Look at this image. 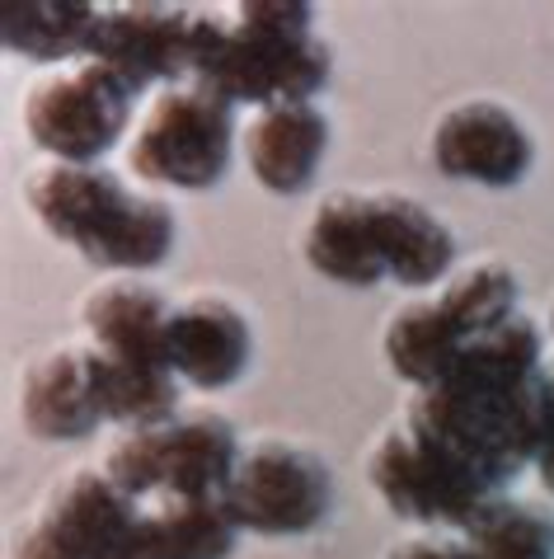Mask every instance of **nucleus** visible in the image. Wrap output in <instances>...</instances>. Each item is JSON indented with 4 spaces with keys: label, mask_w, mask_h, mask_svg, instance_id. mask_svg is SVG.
<instances>
[{
    "label": "nucleus",
    "mask_w": 554,
    "mask_h": 559,
    "mask_svg": "<svg viewBox=\"0 0 554 559\" xmlns=\"http://www.w3.org/2000/svg\"><path fill=\"white\" fill-rule=\"evenodd\" d=\"M250 320L226 297L197 292V297H183L169 310V367H174L179 381L197 385V391L236 385L250 367Z\"/></svg>",
    "instance_id": "11"
},
{
    "label": "nucleus",
    "mask_w": 554,
    "mask_h": 559,
    "mask_svg": "<svg viewBox=\"0 0 554 559\" xmlns=\"http://www.w3.org/2000/svg\"><path fill=\"white\" fill-rule=\"evenodd\" d=\"M99 14L104 10L89 0H5L0 5V38L20 57L71 61L89 52Z\"/></svg>",
    "instance_id": "18"
},
{
    "label": "nucleus",
    "mask_w": 554,
    "mask_h": 559,
    "mask_svg": "<svg viewBox=\"0 0 554 559\" xmlns=\"http://www.w3.org/2000/svg\"><path fill=\"white\" fill-rule=\"evenodd\" d=\"M366 212H372V230H376V250H381V263H386V277H395V283H405V287H427L451 273L456 236L419 198L381 189V193H366Z\"/></svg>",
    "instance_id": "15"
},
{
    "label": "nucleus",
    "mask_w": 554,
    "mask_h": 559,
    "mask_svg": "<svg viewBox=\"0 0 554 559\" xmlns=\"http://www.w3.org/2000/svg\"><path fill=\"white\" fill-rule=\"evenodd\" d=\"M386 559H466V546L446 536H413L386 550Z\"/></svg>",
    "instance_id": "22"
},
{
    "label": "nucleus",
    "mask_w": 554,
    "mask_h": 559,
    "mask_svg": "<svg viewBox=\"0 0 554 559\" xmlns=\"http://www.w3.org/2000/svg\"><path fill=\"white\" fill-rule=\"evenodd\" d=\"M193 14L174 5L104 10L85 61L109 67L132 95L146 85H183L193 75Z\"/></svg>",
    "instance_id": "9"
},
{
    "label": "nucleus",
    "mask_w": 554,
    "mask_h": 559,
    "mask_svg": "<svg viewBox=\"0 0 554 559\" xmlns=\"http://www.w3.org/2000/svg\"><path fill=\"white\" fill-rule=\"evenodd\" d=\"M240 438L226 414H174L156 428H128L104 456V475L136 503L226 499L240 461Z\"/></svg>",
    "instance_id": "3"
},
{
    "label": "nucleus",
    "mask_w": 554,
    "mask_h": 559,
    "mask_svg": "<svg viewBox=\"0 0 554 559\" xmlns=\"http://www.w3.org/2000/svg\"><path fill=\"white\" fill-rule=\"evenodd\" d=\"M236 518L226 499H165L142 503L128 559H230Z\"/></svg>",
    "instance_id": "17"
},
{
    "label": "nucleus",
    "mask_w": 554,
    "mask_h": 559,
    "mask_svg": "<svg viewBox=\"0 0 554 559\" xmlns=\"http://www.w3.org/2000/svg\"><path fill=\"white\" fill-rule=\"evenodd\" d=\"M381 348H386V362L395 367V377H405L409 385L427 391V385H437L446 371H451L460 348H466V338L451 330V320L442 316V306L433 297V301H413L399 310V316H390Z\"/></svg>",
    "instance_id": "19"
},
{
    "label": "nucleus",
    "mask_w": 554,
    "mask_h": 559,
    "mask_svg": "<svg viewBox=\"0 0 554 559\" xmlns=\"http://www.w3.org/2000/svg\"><path fill=\"white\" fill-rule=\"evenodd\" d=\"M466 559H554V518L517 499H489L460 526Z\"/></svg>",
    "instance_id": "20"
},
{
    "label": "nucleus",
    "mask_w": 554,
    "mask_h": 559,
    "mask_svg": "<svg viewBox=\"0 0 554 559\" xmlns=\"http://www.w3.org/2000/svg\"><path fill=\"white\" fill-rule=\"evenodd\" d=\"M334 475L320 452L287 438L250 442L226 485V508L240 532L305 536L329 518Z\"/></svg>",
    "instance_id": "5"
},
{
    "label": "nucleus",
    "mask_w": 554,
    "mask_h": 559,
    "mask_svg": "<svg viewBox=\"0 0 554 559\" xmlns=\"http://www.w3.org/2000/svg\"><path fill=\"white\" fill-rule=\"evenodd\" d=\"M550 381H554V371H550Z\"/></svg>",
    "instance_id": "24"
},
{
    "label": "nucleus",
    "mask_w": 554,
    "mask_h": 559,
    "mask_svg": "<svg viewBox=\"0 0 554 559\" xmlns=\"http://www.w3.org/2000/svg\"><path fill=\"white\" fill-rule=\"evenodd\" d=\"M20 414L34 438H48V442L89 438L104 424L89 344H61L48 357H38L24 377Z\"/></svg>",
    "instance_id": "13"
},
{
    "label": "nucleus",
    "mask_w": 554,
    "mask_h": 559,
    "mask_svg": "<svg viewBox=\"0 0 554 559\" xmlns=\"http://www.w3.org/2000/svg\"><path fill=\"white\" fill-rule=\"evenodd\" d=\"M325 146H329V118L315 108V99L268 104L244 128L250 169L273 193H301L315 179Z\"/></svg>",
    "instance_id": "14"
},
{
    "label": "nucleus",
    "mask_w": 554,
    "mask_h": 559,
    "mask_svg": "<svg viewBox=\"0 0 554 559\" xmlns=\"http://www.w3.org/2000/svg\"><path fill=\"white\" fill-rule=\"evenodd\" d=\"M366 471H372V485L386 508L413 522L466 526L489 499H498L494 485H484L470 465L419 438L409 424H390L381 432L372 442V456H366Z\"/></svg>",
    "instance_id": "7"
},
{
    "label": "nucleus",
    "mask_w": 554,
    "mask_h": 559,
    "mask_svg": "<svg viewBox=\"0 0 554 559\" xmlns=\"http://www.w3.org/2000/svg\"><path fill=\"white\" fill-rule=\"evenodd\" d=\"M433 165L451 179L507 189L531 169L535 142L513 108L494 99H460L433 122Z\"/></svg>",
    "instance_id": "10"
},
{
    "label": "nucleus",
    "mask_w": 554,
    "mask_h": 559,
    "mask_svg": "<svg viewBox=\"0 0 554 559\" xmlns=\"http://www.w3.org/2000/svg\"><path fill=\"white\" fill-rule=\"evenodd\" d=\"M28 207L61 245L109 273L136 277L174 250V212L104 165H38L28 175Z\"/></svg>",
    "instance_id": "2"
},
{
    "label": "nucleus",
    "mask_w": 554,
    "mask_h": 559,
    "mask_svg": "<svg viewBox=\"0 0 554 559\" xmlns=\"http://www.w3.org/2000/svg\"><path fill=\"white\" fill-rule=\"evenodd\" d=\"M230 142H236V104L197 81H183L146 108L128 165L146 183L207 189L226 175Z\"/></svg>",
    "instance_id": "4"
},
{
    "label": "nucleus",
    "mask_w": 554,
    "mask_h": 559,
    "mask_svg": "<svg viewBox=\"0 0 554 559\" xmlns=\"http://www.w3.org/2000/svg\"><path fill=\"white\" fill-rule=\"evenodd\" d=\"M132 114V90L99 61L48 71L24 99L28 136L67 165H95L109 151Z\"/></svg>",
    "instance_id": "6"
},
{
    "label": "nucleus",
    "mask_w": 554,
    "mask_h": 559,
    "mask_svg": "<svg viewBox=\"0 0 554 559\" xmlns=\"http://www.w3.org/2000/svg\"><path fill=\"white\" fill-rule=\"evenodd\" d=\"M142 503L104 471H75L43 499L14 559H128Z\"/></svg>",
    "instance_id": "8"
},
{
    "label": "nucleus",
    "mask_w": 554,
    "mask_h": 559,
    "mask_svg": "<svg viewBox=\"0 0 554 559\" xmlns=\"http://www.w3.org/2000/svg\"><path fill=\"white\" fill-rule=\"evenodd\" d=\"M169 306L160 287L142 277H109L81 301L89 348L132 367H169ZM174 371V367H169Z\"/></svg>",
    "instance_id": "12"
},
{
    "label": "nucleus",
    "mask_w": 554,
    "mask_h": 559,
    "mask_svg": "<svg viewBox=\"0 0 554 559\" xmlns=\"http://www.w3.org/2000/svg\"><path fill=\"white\" fill-rule=\"evenodd\" d=\"M329 43L301 0H250L236 14H193V75L230 104H297L329 81Z\"/></svg>",
    "instance_id": "1"
},
{
    "label": "nucleus",
    "mask_w": 554,
    "mask_h": 559,
    "mask_svg": "<svg viewBox=\"0 0 554 559\" xmlns=\"http://www.w3.org/2000/svg\"><path fill=\"white\" fill-rule=\"evenodd\" d=\"M305 259H311V269L320 277L344 287H372L386 277L372 212H366V193L338 189L320 198L311 212V226H305Z\"/></svg>",
    "instance_id": "16"
},
{
    "label": "nucleus",
    "mask_w": 554,
    "mask_h": 559,
    "mask_svg": "<svg viewBox=\"0 0 554 559\" xmlns=\"http://www.w3.org/2000/svg\"><path fill=\"white\" fill-rule=\"evenodd\" d=\"M517 301H521V287H517L513 269L498 259H480V263H470V269L451 273L446 287L437 292L442 316L451 320V330L466 338V344H474L480 334L513 320Z\"/></svg>",
    "instance_id": "21"
},
{
    "label": "nucleus",
    "mask_w": 554,
    "mask_h": 559,
    "mask_svg": "<svg viewBox=\"0 0 554 559\" xmlns=\"http://www.w3.org/2000/svg\"><path fill=\"white\" fill-rule=\"evenodd\" d=\"M535 475H541L545 489H554V400H550V409H545L541 442H535Z\"/></svg>",
    "instance_id": "23"
}]
</instances>
